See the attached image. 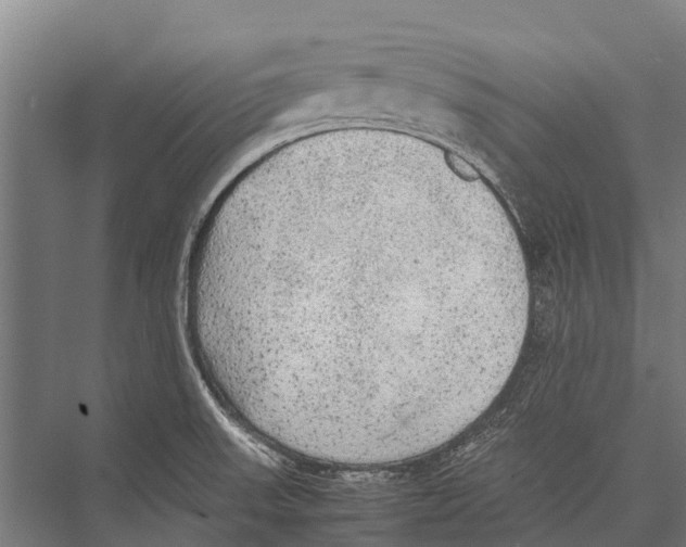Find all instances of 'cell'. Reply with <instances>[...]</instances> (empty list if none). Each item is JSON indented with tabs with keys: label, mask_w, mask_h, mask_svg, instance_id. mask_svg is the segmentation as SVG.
Listing matches in <instances>:
<instances>
[{
	"label": "cell",
	"mask_w": 686,
	"mask_h": 547,
	"mask_svg": "<svg viewBox=\"0 0 686 547\" xmlns=\"http://www.w3.org/2000/svg\"><path fill=\"white\" fill-rule=\"evenodd\" d=\"M441 193L367 154L267 165L233 185L196 276L262 425L383 444L470 386L517 267L495 239L457 231Z\"/></svg>",
	"instance_id": "1"
}]
</instances>
